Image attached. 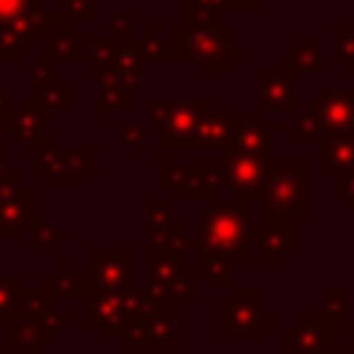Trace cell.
I'll use <instances>...</instances> for the list:
<instances>
[{
  "mask_svg": "<svg viewBox=\"0 0 354 354\" xmlns=\"http://www.w3.org/2000/svg\"><path fill=\"white\" fill-rule=\"evenodd\" d=\"M321 105H324V116L329 124V136L335 133H348L354 130V108L346 91L335 88V86H321Z\"/></svg>",
  "mask_w": 354,
  "mask_h": 354,
  "instance_id": "e0dca14e",
  "label": "cell"
},
{
  "mask_svg": "<svg viewBox=\"0 0 354 354\" xmlns=\"http://www.w3.org/2000/svg\"><path fill=\"white\" fill-rule=\"evenodd\" d=\"M271 163V152H224V185L238 202L260 199Z\"/></svg>",
  "mask_w": 354,
  "mask_h": 354,
  "instance_id": "5b68a950",
  "label": "cell"
},
{
  "mask_svg": "<svg viewBox=\"0 0 354 354\" xmlns=\"http://www.w3.org/2000/svg\"><path fill=\"white\" fill-rule=\"evenodd\" d=\"M97 55H100V69L97 80L102 91L113 88H130L136 91L138 83L144 80L147 69V55H144V41L141 36H100L97 39Z\"/></svg>",
  "mask_w": 354,
  "mask_h": 354,
  "instance_id": "277c9868",
  "label": "cell"
},
{
  "mask_svg": "<svg viewBox=\"0 0 354 354\" xmlns=\"http://www.w3.org/2000/svg\"><path fill=\"white\" fill-rule=\"evenodd\" d=\"M282 133L288 138H296V136H321V138H326L329 136V124H326V116H324L321 97H313L307 111H299L293 122H285Z\"/></svg>",
  "mask_w": 354,
  "mask_h": 354,
  "instance_id": "ac0fdd59",
  "label": "cell"
},
{
  "mask_svg": "<svg viewBox=\"0 0 354 354\" xmlns=\"http://www.w3.org/2000/svg\"><path fill=\"white\" fill-rule=\"evenodd\" d=\"M111 30H113V36H119V39L133 36V30H136V17L127 14V11H116V14L111 17Z\"/></svg>",
  "mask_w": 354,
  "mask_h": 354,
  "instance_id": "83f0119b",
  "label": "cell"
},
{
  "mask_svg": "<svg viewBox=\"0 0 354 354\" xmlns=\"http://www.w3.org/2000/svg\"><path fill=\"white\" fill-rule=\"evenodd\" d=\"M310 210V163L288 160L271 163L263 194L257 199L260 216H299Z\"/></svg>",
  "mask_w": 354,
  "mask_h": 354,
  "instance_id": "3957f363",
  "label": "cell"
},
{
  "mask_svg": "<svg viewBox=\"0 0 354 354\" xmlns=\"http://www.w3.org/2000/svg\"><path fill=\"white\" fill-rule=\"evenodd\" d=\"M335 354H343V351H335Z\"/></svg>",
  "mask_w": 354,
  "mask_h": 354,
  "instance_id": "d6a6232c",
  "label": "cell"
},
{
  "mask_svg": "<svg viewBox=\"0 0 354 354\" xmlns=\"http://www.w3.org/2000/svg\"><path fill=\"white\" fill-rule=\"evenodd\" d=\"M260 290L235 288L232 299L221 304V335L224 337H257L260 335Z\"/></svg>",
  "mask_w": 354,
  "mask_h": 354,
  "instance_id": "30bf717a",
  "label": "cell"
},
{
  "mask_svg": "<svg viewBox=\"0 0 354 354\" xmlns=\"http://www.w3.org/2000/svg\"><path fill=\"white\" fill-rule=\"evenodd\" d=\"M141 41H144V55H147V61H166V58H169V39L160 36L158 22H149V25H147Z\"/></svg>",
  "mask_w": 354,
  "mask_h": 354,
  "instance_id": "44dd1931",
  "label": "cell"
},
{
  "mask_svg": "<svg viewBox=\"0 0 354 354\" xmlns=\"http://www.w3.org/2000/svg\"><path fill=\"white\" fill-rule=\"evenodd\" d=\"M171 224V199H149L147 202V230H158Z\"/></svg>",
  "mask_w": 354,
  "mask_h": 354,
  "instance_id": "603a6c76",
  "label": "cell"
},
{
  "mask_svg": "<svg viewBox=\"0 0 354 354\" xmlns=\"http://www.w3.org/2000/svg\"><path fill=\"white\" fill-rule=\"evenodd\" d=\"M249 238L257 241L260 263H282L288 252L299 249V218L296 216H260L249 224Z\"/></svg>",
  "mask_w": 354,
  "mask_h": 354,
  "instance_id": "ba28073f",
  "label": "cell"
},
{
  "mask_svg": "<svg viewBox=\"0 0 354 354\" xmlns=\"http://www.w3.org/2000/svg\"><path fill=\"white\" fill-rule=\"evenodd\" d=\"M205 277H207V282H210V288H235V279H232V274H230V266H213V268H205L202 271Z\"/></svg>",
  "mask_w": 354,
  "mask_h": 354,
  "instance_id": "f1b7e54d",
  "label": "cell"
},
{
  "mask_svg": "<svg viewBox=\"0 0 354 354\" xmlns=\"http://www.w3.org/2000/svg\"><path fill=\"white\" fill-rule=\"evenodd\" d=\"M290 354H335V324L324 313H299L282 332Z\"/></svg>",
  "mask_w": 354,
  "mask_h": 354,
  "instance_id": "9c48e42d",
  "label": "cell"
},
{
  "mask_svg": "<svg viewBox=\"0 0 354 354\" xmlns=\"http://www.w3.org/2000/svg\"><path fill=\"white\" fill-rule=\"evenodd\" d=\"M285 75H321L324 72V39L321 36H296L293 47L282 53Z\"/></svg>",
  "mask_w": 354,
  "mask_h": 354,
  "instance_id": "5bb4252c",
  "label": "cell"
},
{
  "mask_svg": "<svg viewBox=\"0 0 354 354\" xmlns=\"http://www.w3.org/2000/svg\"><path fill=\"white\" fill-rule=\"evenodd\" d=\"M94 0H72L69 3V19L72 22H83V25H91L94 22Z\"/></svg>",
  "mask_w": 354,
  "mask_h": 354,
  "instance_id": "4316f807",
  "label": "cell"
},
{
  "mask_svg": "<svg viewBox=\"0 0 354 354\" xmlns=\"http://www.w3.org/2000/svg\"><path fill=\"white\" fill-rule=\"evenodd\" d=\"M224 166L221 160H188L177 166V180L169 188L171 199H221L224 191Z\"/></svg>",
  "mask_w": 354,
  "mask_h": 354,
  "instance_id": "52a82bcc",
  "label": "cell"
},
{
  "mask_svg": "<svg viewBox=\"0 0 354 354\" xmlns=\"http://www.w3.org/2000/svg\"><path fill=\"white\" fill-rule=\"evenodd\" d=\"M122 144L127 149H141L147 144V124H124L122 127Z\"/></svg>",
  "mask_w": 354,
  "mask_h": 354,
  "instance_id": "484cf974",
  "label": "cell"
},
{
  "mask_svg": "<svg viewBox=\"0 0 354 354\" xmlns=\"http://www.w3.org/2000/svg\"><path fill=\"white\" fill-rule=\"evenodd\" d=\"M346 94H348V100H351V108H354V86H351V88H346Z\"/></svg>",
  "mask_w": 354,
  "mask_h": 354,
  "instance_id": "1f68e13d",
  "label": "cell"
},
{
  "mask_svg": "<svg viewBox=\"0 0 354 354\" xmlns=\"http://www.w3.org/2000/svg\"><path fill=\"white\" fill-rule=\"evenodd\" d=\"M321 169L326 177L354 174V130L326 136L321 144Z\"/></svg>",
  "mask_w": 354,
  "mask_h": 354,
  "instance_id": "2e32d148",
  "label": "cell"
},
{
  "mask_svg": "<svg viewBox=\"0 0 354 354\" xmlns=\"http://www.w3.org/2000/svg\"><path fill=\"white\" fill-rule=\"evenodd\" d=\"M169 58L194 64L199 75H232L238 64L249 58L243 47L235 44V25H185L174 22L166 33Z\"/></svg>",
  "mask_w": 354,
  "mask_h": 354,
  "instance_id": "6da1fadb",
  "label": "cell"
},
{
  "mask_svg": "<svg viewBox=\"0 0 354 354\" xmlns=\"http://www.w3.org/2000/svg\"><path fill=\"white\" fill-rule=\"evenodd\" d=\"M196 277H188V274H180L171 285H169V290H166V301L171 304L174 299H180V301H194L196 299Z\"/></svg>",
  "mask_w": 354,
  "mask_h": 354,
  "instance_id": "cb8c5ba5",
  "label": "cell"
},
{
  "mask_svg": "<svg viewBox=\"0 0 354 354\" xmlns=\"http://www.w3.org/2000/svg\"><path fill=\"white\" fill-rule=\"evenodd\" d=\"M136 105V91L130 88H113V91H102L97 100V108L102 113H119V111H130Z\"/></svg>",
  "mask_w": 354,
  "mask_h": 354,
  "instance_id": "7402d4cb",
  "label": "cell"
},
{
  "mask_svg": "<svg viewBox=\"0 0 354 354\" xmlns=\"http://www.w3.org/2000/svg\"><path fill=\"white\" fill-rule=\"evenodd\" d=\"M144 108H147L149 122H158V124H163V122H166V102H163V100L149 97V100L144 102Z\"/></svg>",
  "mask_w": 354,
  "mask_h": 354,
  "instance_id": "f546056e",
  "label": "cell"
},
{
  "mask_svg": "<svg viewBox=\"0 0 354 354\" xmlns=\"http://www.w3.org/2000/svg\"><path fill=\"white\" fill-rule=\"evenodd\" d=\"M335 199H340L354 213V174L335 177Z\"/></svg>",
  "mask_w": 354,
  "mask_h": 354,
  "instance_id": "d4e9b609",
  "label": "cell"
},
{
  "mask_svg": "<svg viewBox=\"0 0 354 354\" xmlns=\"http://www.w3.org/2000/svg\"><path fill=\"white\" fill-rule=\"evenodd\" d=\"M335 55L346 64V72L354 75V22L335 25Z\"/></svg>",
  "mask_w": 354,
  "mask_h": 354,
  "instance_id": "ffe728a7",
  "label": "cell"
},
{
  "mask_svg": "<svg viewBox=\"0 0 354 354\" xmlns=\"http://www.w3.org/2000/svg\"><path fill=\"white\" fill-rule=\"evenodd\" d=\"M185 335V326L180 324H171L169 315H160V318H152V321H144V324H130L122 335V348H136V351H166L171 348V343L177 337Z\"/></svg>",
  "mask_w": 354,
  "mask_h": 354,
  "instance_id": "8fae6325",
  "label": "cell"
},
{
  "mask_svg": "<svg viewBox=\"0 0 354 354\" xmlns=\"http://www.w3.org/2000/svg\"><path fill=\"white\" fill-rule=\"evenodd\" d=\"M343 354H354V337H348V340H346V348H343Z\"/></svg>",
  "mask_w": 354,
  "mask_h": 354,
  "instance_id": "4dcf8cb0",
  "label": "cell"
},
{
  "mask_svg": "<svg viewBox=\"0 0 354 354\" xmlns=\"http://www.w3.org/2000/svg\"><path fill=\"white\" fill-rule=\"evenodd\" d=\"M324 315L332 318L335 326L348 321V290L346 288H324Z\"/></svg>",
  "mask_w": 354,
  "mask_h": 354,
  "instance_id": "d6986e66",
  "label": "cell"
},
{
  "mask_svg": "<svg viewBox=\"0 0 354 354\" xmlns=\"http://www.w3.org/2000/svg\"><path fill=\"white\" fill-rule=\"evenodd\" d=\"M207 111H210V100L207 97L171 100L169 102V111H166L163 133L158 138V147L163 152L194 149V144H196V127H199V122H202V116Z\"/></svg>",
  "mask_w": 354,
  "mask_h": 354,
  "instance_id": "8992f818",
  "label": "cell"
},
{
  "mask_svg": "<svg viewBox=\"0 0 354 354\" xmlns=\"http://www.w3.org/2000/svg\"><path fill=\"white\" fill-rule=\"evenodd\" d=\"M249 210L246 202H213L196 221V268L232 266L249 260Z\"/></svg>",
  "mask_w": 354,
  "mask_h": 354,
  "instance_id": "7a4b0ae2",
  "label": "cell"
},
{
  "mask_svg": "<svg viewBox=\"0 0 354 354\" xmlns=\"http://www.w3.org/2000/svg\"><path fill=\"white\" fill-rule=\"evenodd\" d=\"M296 83H299V77L285 75V72L282 75H271V72L257 75V113L260 111H293V113H299Z\"/></svg>",
  "mask_w": 354,
  "mask_h": 354,
  "instance_id": "4fadbf2b",
  "label": "cell"
},
{
  "mask_svg": "<svg viewBox=\"0 0 354 354\" xmlns=\"http://www.w3.org/2000/svg\"><path fill=\"white\" fill-rule=\"evenodd\" d=\"M249 111H207L196 127V152H207V149H221V155L230 149L238 124L246 119Z\"/></svg>",
  "mask_w": 354,
  "mask_h": 354,
  "instance_id": "7c38bea8",
  "label": "cell"
},
{
  "mask_svg": "<svg viewBox=\"0 0 354 354\" xmlns=\"http://www.w3.org/2000/svg\"><path fill=\"white\" fill-rule=\"evenodd\" d=\"M97 288L105 290H130L133 285V252H100L94 268Z\"/></svg>",
  "mask_w": 354,
  "mask_h": 354,
  "instance_id": "9a60e30c",
  "label": "cell"
}]
</instances>
